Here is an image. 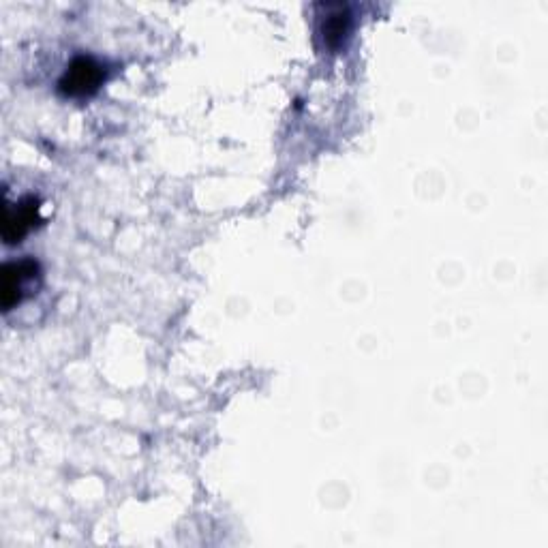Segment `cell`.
Listing matches in <instances>:
<instances>
[{"label": "cell", "instance_id": "cell-3", "mask_svg": "<svg viewBox=\"0 0 548 548\" xmlns=\"http://www.w3.org/2000/svg\"><path fill=\"white\" fill-rule=\"evenodd\" d=\"M39 221V202L24 200L18 206H7L5 208V219H3V238L13 245V242H20L24 234Z\"/></svg>", "mask_w": 548, "mask_h": 548}, {"label": "cell", "instance_id": "cell-4", "mask_svg": "<svg viewBox=\"0 0 548 548\" xmlns=\"http://www.w3.org/2000/svg\"><path fill=\"white\" fill-rule=\"evenodd\" d=\"M349 11L343 5L326 7V15H322V24H319V35H322L328 48H339L343 39L349 33Z\"/></svg>", "mask_w": 548, "mask_h": 548}, {"label": "cell", "instance_id": "cell-1", "mask_svg": "<svg viewBox=\"0 0 548 548\" xmlns=\"http://www.w3.org/2000/svg\"><path fill=\"white\" fill-rule=\"evenodd\" d=\"M39 264L35 260H22L11 262L3 268V287H0V302L3 309L11 311L15 304H20L28 294H33L30 289L39 281Z\"/></svg>", "mask_w": 548, "mask_h": 548}, {"label": "cell", "instance_id": "cell-2", "mask_svg": "<svg viewBox=\"0 0 548 548\" xmlns=\"http://www.w3.org/2000/svg\"><path fill=\"white\" fill-rule=\"evenodd\" d=\"M105 78L103 67L90 56H78L60 78V90L69 97L93 95Z\"/></svg>", "mask_w": 548, "mask_h": 548}]
</instances>
